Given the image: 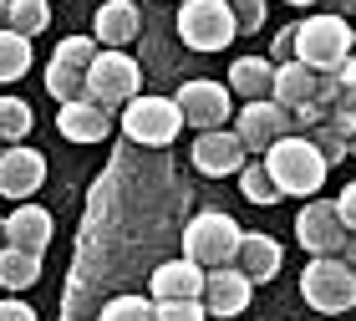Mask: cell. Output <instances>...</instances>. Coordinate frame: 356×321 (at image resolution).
I'll list each match as a JSON object with an SVG mask.
<instances>
[{
  "label": "cell",
  "mask_w": 356,
  "mask_h": 321,
  "mask_svg": "<svg viewBox=\"0 0 356 321\" xmlns=\"http://www.w3.org/2000/svg\"><path fill=\"white\" fill-rule=\"evenodd\" d=\"M270 61L280 67V61H296V26L275 31V46H270Z\"/></svg>",
  "instance_id": "4dcf8cb0"
},
{
  "label": "cell",
  "mask_w": 356,
  "mask_h": 321,
  "mask_svg": "<svg viewBox=\"0 0 356 321\" xmlns=\"http://www.w3.org/2000/svg\"><path fill=\"white\" fill-rule=\"evenodd\" d=\"M97 321H153V296H112L102 301Z\"/></svg>",
  "instance_id": "4316f807"
},
{
  "label": "cell",
  "mask_w": 356,
  "mask_h": 321,
  "mask_svg": "<svg viewBox=\"0 0 356 321\" xmlns=\"http://www.w3.org/2000/svg\"><path fill=\"white\" fill-rule=\"evenodd\" d=\"M173 102L184 107V123L193 127V133H214V127L229 123L234 112V92L224 82H204V77H193V82H184L173 92Z\"/></svg>",
  "instance_id": "9c48e42d"
},
{
  "label": "cell",
  "mask_w": 356,
  "mask_h": 321,
  "mask_svg": "<svg viewBox=\"0 0 356 321\" xmlns=\"http://www.w3.org/2000/svg\"><path fill=\"white\" fill-rule=\"evenodd\" d=\"M204 276H209V270H204V265H193L188 255L153 265V276H148L153 301H188V296H204Z\"/></svg>",
  "instance_id": "2e32d148"
},
{
  "label": "cell",
  "mask_w": 356,
  "mask_h": 321,
  "mask_svg": "<svg viewBox=\"0 0 356 321\" xmlns=\"http://www.w3.org/2000/svg\"><path fill=\"white\" fill-rule=\"evenodd\" d=\"M199 301H204L209 316H245L250 301H254V281L239 265H214L204 276V296Z\"/></svg>",
  "instance_id": "7c38bea8"
},
{
  "label": "cell",
  "mask_w": 356,
  "mask_h": 321,
  "mask_svg": "<svg viewBox=\"0 0 356 321\" xmlns=\"http://www.w3.org/2000/svg\"><path fill=\"white\" fill-rule=\"evenodd\" d=\"M97 36H67L56 41L51 61H46V92H51L56 102H76L87 97V67L97 61Z\"/></svg>",
  "instance_id": "ba28073f"
},
{
  "label": "cell",
  "mask_w": 356,
  "mask_h": 321,
  "mask_svg": "<svg viewBox=\"0 0 356 321\" xmlns=\"http://www.w3.org/2000/svg\"><path fill=\"white\" fill-rule=\"evenodd\" d=\"M311 143L321 148V158H326V164H341V158L351 153V143H346L341 133H336L331 123H321V127H311Z\"/></svg>",
  "instance_id": "f1b7e54d"
},
{
  "label": "cell",
  "mask_w": 356,
  "mask_h": 321,
  "mask_svg": "<svg viewBox=\"0 0 356 321\" xmlns=\"http://www.w3.org/2000/svg\"><path fill=\"white\" fill-rule=\"evenodd\" d=\"M229 92H239L245 102L270 97V92H275V61H270V56H234V67H229Z\"/></svg>",
  "instance_id": "44dd1931"
},
{
  "label": "cell",
  "mask_w": 356,
  "mask_h": 321,
  "mask_svg": "<svg viewBox=\"0 0 356 321\" xmlns=\"http://www.w3.org/2000/svg\"><path fill=\"white\" fill-rule=\"evenodd\" d=\"M239 240H245V230H239V219L224 214V210H204V214H193L184 224V255L193 265H204V270L234 265Z\"/></svg>",
  "instance_id": "5b68a950"
},
{
  "label": "cell",
  "mask_w": 356,
  "mask_h": 321,
  "mask_svg": "<svg viewBox=\"0 0 356 321\" xmlns=\"http://www.w3.org/2000/svg\"><path fill=\"white\" fill-rule=\"evenodd\" d=\"M229 10H234V26L245 31V36L265 26V0H229Z\"/></svg>",
  "instance_id": "f546056e"
},
{
  "label": "cell",
  "mask_w": 356,
  "mask_h": 321,
  "mask_svg": "<svg viewBox=\"0 0 356 321\" xmlns=\"http://www.w3.org/2000/svg\"><path fill=\"white\" fill-rule=\"evenodd\" d=\"M239 189H245V199L250 204H280L285 194H280V184L270 179V169L265 164H245L239 169Z\"/></svg>",
  "instance_id": "484cf974"
},
{
  "label": "cell",
  "mask_w": 356,
  "mask_h": 321,
  "mask_svg": "<svg viewBox=\"0 0 356 321\" xmlns=\"http://www.w3.org/2000/svg\"><path fill=\"white\" fill-rule=\"evenodd\" d=\"M138 31H143V15H138L133 0H107V6H97V15H92L97 46H118L122 52L127 41H138Z\"/></svg>",
  "instance_id": "ac0fdd59"
},
{
  "label": "cell",
  "mask_w": 356,
  "mask_h": 321,
  "mask_svg": "<svg viewBox=\"0 0 356 321\" xmlns=\"http://www.w3.org/2000/svg\"><path fill=\"white\" fill-rule=\"evenodd\" d=\"M6 26L36 41L41 31L51 26V0H10V10H6Z\"/></svg>",
  "instance_id": "cb8c5ba5"
},
{
  "label": "cell",
  "mask_w": 356,
  "mask_h": 321,
  "mask_svg": "<svg viewBox=\"0 0 356 321\" xmlns=\"http://www.w3.org/2000/svg\"><path fill=\"white\" fill-rule=\"evenodd\" d=\"M184 133V107L158 92H138L122 107V138L138 148H173V138Z\"/></svg>",
  "instance_id": "277c9868"
},
{
  "label": "cell",
  "mask_w": 356,
  "mask_h": 321,
  "mask_svg": "<svg viewBox=\"0 0 356 321\" xmlns=\"http://www.w3.org/2000/svg\"><path fill=\"white\" fill-rule=\"evenodd\" d=\"M341 77H356V41H351V52H346V67H341Z\"/></svg>",
  "instance_id": "836d02e7"
},
{
  "label": "cell",
  "mask_w": 356,
  "mask_h": 321,
  "mask_svg": "<svg viewBox=\"0 0 356 321\" xmlns=\"http://www.w3.org/2000/svg\"><path fill=\"white\" fill-rule=\"evenodd\" d=\"M0 250H6V219H0Z\"/></svg>",
  "instance_id": "74e56055"
},
{
  "label": "cell",
  "mask_w": 356,
  "mask_h": 321,
  "mask_svg": "<svg viewBox=\"0 0 356 321\" xmlns=\"http://www.w3.org/2000/svg\"><path fill=\"white\" fill-rule=\"evenodd\" d=\"M26 72H31V36L0 26V82H15Z\"/></svg>",
  "instance_id": "603a6c76"
},
{
  "label": "cell",
  "mask_w": 356,
  "mask_h": 321,
  "mask_svg": "<svg viewBox=\"0 0 356 321\" xmlns=\"http://www.w3.org/2000/svg\"><path fill=\"white\" fill-rule=\"evenodd\" d=\"M6 10H10V0H0V26H6Z\"/></svg>",
  "instance_id": "8d00e7d4"
},
{
  "label": "cell",
  "mask_w": 356,
  "mask_h": 321,
  "mask_svg": "<svg viewBox=\"0 0 356 321\" xmlns=\"http://www.w3.org/2000/svg\"><path fill=\"white\" fill-rule=\"evenodd\" d=\"M51 235H56V219L41 210V204H15V214L6 219V245L15 250H31V255H41L46 245H51Z\"/></svg>",
  "instance_id": "e0dca14e"
},
{
  "label": "cell",
  "mask_w": 356,
  "mask_h": 321,
  "mask_svg": "<svg viewBox=\"0 0 356 321\" xmlns=\"http://www.w3.org/2000/svg\"><path fill=\"white\" fill-rule=\"evenodd\" d=\"M280 260H285L280 240H275V235H260V230H245V240H239V250H234V265L245 270L254 285L280 276Z\"/></svg>",
  "instance_id": "d6986e66"
},
{
  "label": "cell",
  "mask_w": 356,
  "mask_h": 321,
  "mask_svg": "<svg viewBox=\"0 0 356 321\" xmlns=\"http://www.w3.org/2000/svg\"><path fill=\"white\" fill-rule=\"evenodd\" d=\"M234 10L229 0H184L178 6V41L193 52H224L234 41Z\"/></svg>",
  "instance_id": "52a82bcc"
},
{
  "label": "cell",
  "mask_w": 356,
  "mask_h": 321,
  "mask_svg": "<svg viewBox=\"0 0 356 321\" xmlns=\"http://www.w3.org/2000/svg\"><path fill=\"white\" fill-rule=\"evenodd\" d=\"M143 92V67L118 46H102L97 61L87 67V97L102 107H127Z\"/></svg>",
  "instance_id": "8992f818"
},
{
  "label": "cell",
  "mask_w": 356,
  "mask_h": 321,
  "mask_svg": "<svg viewBox=\"0 0 356 321\" xmlns=\"http://www.w3.org/2000/svg\"><path fill=\"white\" fill-rule=\"evenodd\" d=\"M316 92H321V77L305 67V61H280V67H275V92H270V97L280 102V107L296 112V107L311 102Z\"/></svg>",
  "instance_id": "ffe728a7"
},
{
  "label": "cell",
  "mask_w": 356,
  "mask_h": 321,
  "mask_svg": "<svg viewBox=\"0 0 356 321\" xmlns=\"http://www.w3.org/2000/svg\"><path fill=\"white\" fill-rule=\"evenodd\" d=\"M0 321H36V311L21 296H0Z\"/></svg>",
  "instance_id": "1f68e13d"
},
{
  "label": "cell",
  "mask_w": 356,
  "mask_h": 321,
  "mask_svg": "<svg viewBox=\"0 0 356 321\" xmlns=\"http://www.w3.org/2000/svg\"><path fill=\"white\" fill-rule=\"evenodd\" d=\"M290 127H296V118H290V107H280L275 97H254V102L239 107V118H234L239 143H245V148H260V153L270 143H280Z\"/></svg>",
  "instance_id": "8fae6325"
},
{
  "label": "cell",
  "mask_w": 356,
  "mask_h": 321,
  "mask_svg": "<svg viewBox=\"0 0 356 321\" xmlns=\"http://www.w3.org/2000/svg\"><path fill=\"white\" fill-rule=\"evenodd\" d=\"M296 240L311 255H341L351 230L341 224V214H336V199H305L300 214H296Z\"/></svg>",
  "instance_id": "30bf717a"
},
{
  "label": "cell",
  "mask_w": 356,
  "mask_h": 321,
  "mask_svg": "<svg viewBox=\"0 0 356 321\" xmlns=\"http://www.w3.org/2000/svg\"><path fill=\"white\" fill-rule=\"evenodd\" d=\"M300 296L321 316L356 311V270L346 265V255H311V265L300 270Z\"/></svg>",
  "instance_id": "3957f363"
},
{
  "label": "cell",
  "mask_w": 356,
  "mask_h": 321,
  "mask_svg": "<svg viewBox=\"0 0 356 321\" xmlns=\"http://www.w3.org/2000/svg\"><path fill=\"white\" fill-rule=\"evenodd\" d=\"M351 153H356V138H351Z\"/></svg>",
  "instance_id": "ab89813d"
},
{
  "label": "cell",
  "mask_w": 356,
  "mask_h": 321,
  "mask_svg": "<svg viewBox=\"0 0 356 321\" xmlns=\"http://www.w3.org/2000/svg\"><path fill=\"white\" fill-rule=\"evenodd\" d=\"M265 169L270 179L280 184V194H296V199H316V189L326 184V158L311 143V133H285L280 143L265 148Z\"/></svg>",
  "instance_id": "6da1fadb"
},
{
  "label": "cell",
  "mask_w": 356,
  "mask_h": 321,
  "mask_svg": "<svg viewBox=\"0 0 356 321\" xmlns=\"http://www.w3.org/2000/svg\"><path fill=\"white\" fill-rule=\"evenodd\" d=\"M41 281V255H31V250H15L6 245L0 250V291H31V285Z\"/></svg>",
  "instance_id": "7402d4cb"
},
{
  "label": "cell",
  "mask_w": 356,
  "mask_h": 321,
  "mask_svg": "<svg viewBox=\"0 0 356 321\" xmlns=\"http://www.w3.org/2000/svg\"><path fill=\"white\" fill-rule=\"evenodd\" d=\"M56 133L72 138V143H102V138L112 133V107L92 102V97L61 102V107H56Z\"/></svg>",
  "instance_id": "9a60e30c"
},
{
  "label": "cell",
  "mask_w": 356,
  "mask_h": 321,
  "mask_svg": "<svg viewBox=\"0 0 356 321\" xmlns=\"http://www.w3.org/2000/svg\"><path fill=\"white\" fill-rule=\"evenodd\" d=\"M341 255H346V265H351V270H356V235H351V240H346V250H341Z\"/></svg>",
  "instance_id": "d590c367"
},
{
  "label": "cell",
  "mask_w": 356,
  "mask_h": 321,
  "mask_svg": "<svg viewBox=\"0 0 356 321\" xmlns=\"http://www.w3.org/2000/svg\"><path fill=\"white\" fill-rule=\"evenodd\" d=\"M245 143H239V133H229V127H214V133H199L193 138V169L204 173V179H229V173L245 169Z\"/></svg>",
  "instance_id": "4fadbf2b"
},
{
  "label": "cell",
  "mask_w": 356,
  "mask_h": 321,
  "mask_svg": "<svg viewBox=\"0 0 356 321\" xmlns=\"http://www.w3.org/2000/svg\"><path fill=\"white\" fill-rule=\"evenodd\" d=\"M285 6H316V0H285Z\"/></svg>",
  "instance_id": "f35d334b"
},
{
  "label": "cell",
  "mask_w": 356,
  "mask_h": 321,
  "mask_svg": "<svg viewBox=\"0 0 356 321\" xmlns=\"http://www.w3.org/2000/svg\"><path fill=\"white\" fill-rule=\"evenodd\" d=\"M36 127V112L26 97H0V143H21Z\"/></svg>",
  "instance_id": "d4e9b609"
},
{
  "label": "cell",
  "mask_w": 356,
  "mask_h": 321,
  "mask_svg": "<svg viewBox=\"0 0 356 321\" xmlns=\"http://www.w3.org/2000/svg\"><path fill=\"white\" fill-rule=\"evenodd\" d=\"M41 184H46V158L36 148H21V143L0 148V194H6V199L26 204Z\"/></svg>",
  "instance_id": "5bb4252c"
},
{
  "label": "cell",
  "mask_w": 356,
  "mask_h": 321,
  "mask_svg": "<svg viewBox=\"0 0 356 321\" xmlns=\"http://www.w3.org/2000/svg\"><path fill=\"white\" fill-rule=\"evenodd\" d=\"M331 10H336V15H351V10H356V0H331Z\"/></svg>",
  "instance_id": "e575fe53"
},
{
  "label": "cell",
  "mask_w": 356,
  "mask_h": 321,
  "mask_svg": "<svg viewBox=\"0 0 356 321\" xmlns=\"http://www.w3.org/2000/svg\"><path fill=\"white\" fill-rule=\"evenodd\" d=\"M336 214H341V224H346V230H356V179L341 189V199H336Z\"/></svg>",
  "instance_id": "d6a6232c"
},
{
  "label": "cell",
  "mask_w": 356,
  "mask_h": 321,
  "mask_svg": "<svg viewBox=\"0 0 356 321\" xmlns=\"http://www.w3.org/2000/svg\"><path fill=\"white\" fill-rule=\"evenodd\" d=\"M351 41H356V31L346 26V15H336V10L296 21V61H305L316 77H341Z\"/></svg>",
  "instance_id": "7a4b0ae2"
},
{
  "label": "cell",
  "mask_w": 356,
  "mask_h": 321,
  "mask_svg": "<svg viewBox=\"0 0 356 321\" xmlns=\"http://www.w3.org/2000/svg\"><path fill=\"white\" fill-rule=\"evenodd\" d=\"M153 321H209L204 301L188 296V301H153Z\"/></svg>",
  "instance_id": "83f0119b"
}]
</instances>
